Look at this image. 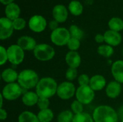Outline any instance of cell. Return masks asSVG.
Wrapping results in <instances>:
<instances>
[{
  "label": "cell",
  "instance_id": "obj_36",
  "mask_svg": "<svg viewBox=\"0 0 123 122\" xmlns=\"http://www.w3.org/2000/svg\"><path fill=\"white\" fill-rule=\"evenodd\" d=\"M90 78H89L87 74L83 73V74L79 75V76L78 78V83L79 84V86L89 85Z\"/></svg>",
  "mask_w": 123,
  "mask_h": 122
},
{
  "label": "cell",
  "instance_id": "obj_18",
  "mask_svg": "<svg viewBox=\"0 0 123 122\" xmlns=\"http://www.w3.org/2000/svg\"><path fill=\"white\" fill-rule=\"evenodd\" d=\"M4 13H5L6 17L13 21L19 17L21 9H20L19 6L17 4L13 2L5 6Z\"/></svg>",
  "mask_w": 123,
  "mask_h": 122
},
{
  "label": "cell",
  "instance_id": "obj_43",
  "mask_svg": "<svg viewBox=\"0 0 123 122\" xmlns=\"http://www.w3.org/2000/svg\"><path fill=\"white\" fill-rule=\"evenodd\" d=\"M122 122H123V121H122Z\"/></svg>",
  "mask_w": 123,
  "mask_h": 122
},
{
  "label": "cell",
  "instance_id": "obj_10",
  "mask_svg": "<svg viewBox=\"0 0 123 122\" xmlns=\"http://www.w3.org/2000/svg\"><path fill=\"white\" fill-rule=\"evenodd\" d=\"M48 25L46 19L40 14H35L32 16L28 22V26L31 31L40 33L43 32Z\"/></svg>",
  "mask_w": 123,
  "mask_h": 122
},
{
  "label": "cell",
  "instance_id": "obj_25",
  "mask_svg": "<svg viewBox=\"0 0 123 122\" xmlns=\"http://www.w3.org/2000/svg\"><path fill=\"white\" fill-rule=\"evenodd\" d=\"M37 117L40 122H50L54 117L53 111L50 109L40 110L37 114Z\"/></svg>",
  "mask_w": 123,
  "mask_h": 122
},
{
  "label": "cell",
  "instance_id": "obj_16",
  "mask_svg": "<svg viewBox=\"0 0 123 122\" xmlns=\"http://www.w3.org/2000/svg\"><path fill=\"white\" fill-rule=\"evenodd\" d=\"M121 91V83H118L116 81H113L110 82L106 86L105 93L107 97L110 99H116L120 95Z\"/></svg>",
  "mask_w": 123,
  "mask_h": 122
},
{
  "label": "cell",
  "instance_id": "obj_41",
  "mask_svg": "<svg viewBox=\"0 0 123 122\" xmlns=\"http://www.w3.org/2000/svg\"><path fill=\"white\" fill-rule=\"evenodd\" d=\"M4 99V98L3 97V96L1 93L0 94V109L3 108V100Z\"/></svg>",
  "mask_w": 123,
  "mask_h": 122
},
{
  "label": "cell",
  "instance_id": "obj_37",
  "mask_svg": "<svg viewBox=\"0 0 123 122\" xmlns=\"http://www.w3.org/2000/svg\"><path fill=\"white\" fill-rule=\"evenodd\" d=\"M58 24L59 23L57 21H55V19H53V20L50 21V22L48 24V27H49L50 29H51L52 31H54L55 29H56L59 27Z\"/></svg>",
  "mask_w": 123,
  "mask_h": 122
},
{
  "label": "cell",
  "instance_id": "obj_8",
  "mask_svg": "<svg viewBox=\"0 0 123 122\" xmlns=\"http://www.w3.org/2000/svg\"><path fill=\"white\" fill-rule=\"evenodd\" d=\"M6 50L8 61L10 63L17 65L23 62L25 58V50H23L17 44H14L9 46Z\"/></svg>",
  "mask_w": 123,
  "mask_h": 122
},
{
  "label": "cell",
  "instance_id": "obj_21",
  "mask_svg": "<svg viewBox=\"0 0 123 122\" xmlns=\"http://www.w3.org/2000/svg\"><path fill=\"white\" fill-rule=\"evenodd\" d=\"M39 96L36 92L34 91H27L25 93L22 97V101L23 104L27 106H33L37 105Z\"/></svg>",
  "mask_w": 123,
  "mask_h": 122
},
{
  "label": "cell",
  "instance_id": "obj_29",
  "mask_svg": "<svg viewBox=\"0 0 123 122\" xmlns=\"http://www.w3.org/2000/svg\"><path fill=\"white\" fill-rule=\"evenodd\" d=\"M72 122H94V121L92 115L86 112H82L74 115Z\"/></svg>",
  "mask_w": 123,
  "mask_h": 122
},
{
  "label": "cell",
  "instance_id": "obj_5",
  "mask_svg": "<svg viewBox=\"0 0 123 122\" xmlns=\"http://www.w3.org/2000/svg\"><path fill=\"white\" fill-rule=\"evenodd\" d=\"M71 38L69 30L66 27H58V29L52 31L50 34L51 42L57 46L67 45L68 40Z\"/></svg>",
  "mask_w": 123,
  "mask_h": 122
},
{
  "label": "cell",
  "instance_id": "obj_20",
  "mask_svg": "<svg viewBox=\"0 0 123 122\" xmlns=\"http://www.w3.org/2000/svg\"><path fill=\"white\" fill-rule=\"evenodd\" d=\"M19 76V73L12 68H6L4 69L1 75V79L6 83H15L17 81Z\"/></svg>",
  "mask_w": 123,
  "mask_h": 122
},
{
  "label": "cell",
  "instance_id": "obj_17",
  "mask_svg": "<svg viewBox=\"0 0 123 122\" xmlns=\"http://www.w3.org/2000/svg\"><path fill=\"white\" fill-rule=\"evenodd\" d=\"M111 72L115 81L120 83H123V60H118L112 65Z\"/></svg>",
  "mask_w": 123,
  "mask_h": 122
},
{
  "label": "cell",
  "instance_id": "obj_26",
  "mask_svg": "<svg viewBox=\"0 0 123 122\" xmlns=\"http://www.w3.org/2000/svg\"><path fill=\"white\" fill-rule=\"evenodd\" d=\"M97 52L101 56L108 58H110L114 54V48H113V47H112L107 44L102 45L98 47Z\"/></svg>",
  "mask_w": 123,
  "mask_h": 122
},
{
  "label": "cell",
  "instance_id": "obj_22",
  "mask_svg": "<svg viewBox=\"0 0 123 122\" xmlns=\"http://www.w3.org/2000/svg\"><path fill=\"white\" fill-rule=\"evenodd\" d=\"M68 12L74 16H80L84 11V6L78 0H72L70 1L68 6Z\"/></svg>",
  "mask_w": 123,
  "mask_h": 122
},
{
  "label": "cell",
  "instance_id": "obj_39",
  "mask_svg": "<svg viewBox=\"0 0 123 122\" xmlns=\"http://www.w3.org/2000/svg\"><path fill=\"white\" fill-rule=\"evenodd\" d=\"M7 118V112L3 108L0 109V119L1 121L5 120Z\"/></svg>",
  "mask_w": 123,
  "mask_h": 122
},
{
  "label": "cell",
  "instance_id": "obj_4",
  "mask_svg": "<svg viewBox=\"0 0 123 122\" xmlns=\"http://www.w3.org/2000/svg\"><path fill=\"white\" fill-rule=\"evenodd\" d=\"M33 55L37 60L45 62L49 61L54 58L55 51L51 45L45 43H41L37 45L33 50Z\"/></svg>",
  "mask_w": 123,
  "mask_h": 122
},
{
  "label": "cell",
  "instance_id": "obj_19",
  "mask_svg": "<svg viewBox=\"0 0 123 122\" xmlns=\"http://www.w3.org/2000/svg\"><path fill=\"white\" fill-rule=\"evenodd\" d=\"M106 79L102 75H94L90 78L89 86L94 91H102L106 86Z\"/></svg>",
  "mask_w": 123,
  "mask_h": 122
},
{
  "label": "cell",
  "instance_id": "obj_15",
  "mask_svg": "<svg viewBox=\"0 0 123 122\" xmlns=\"http://www.w3.org/2000/svg\"><path fill=\"white\" fill-rule=\"evenodd\" d=\"M65 60L68 68L77 69L81 63V58L77 51H68L65 57Z\"/></svg>",
  "mask_w": 123,
  "mask_h": 122
},
{
  "label": "cell",
  "instance_id": "obj_30",
  "mask_svg": "<svg viewBox=\"0 0 123 122\" xmlns=\"http://www.w3.org/2000/svg\"><path fill=\"white\" fill-rule=\"evenodd\" d=\"M67 47L69 51H77L81 46V41L76 38L71 37L67 43Z\"/></svg>",
  "mask_w": 123,
  "mask_h": 122
},
{
  "label": "cell",
  "instance_id": "obj_2",
  "mask_svg": "<svg viewBox=\"0 0 123 122\" xmlns=\"http://www.w3.org/2000/svg\"><path fill=\"white\" fill-rule=\"evenodd\" d=\"M92 117L94 122H118L119 120L117 111L107 105H101L95 108Z\"/></svg>",
  "mask_w": 123,
  "mask_h": 122
},
{
  "label": "cell",
  "instance_id": "obj_14",
  "mask_svg": "<svg viewBox=\"0 0 123 122\" xmlns=\"http://www.w3.org/2000/svg\"><path fill=\"white\" fill-rule=\"evenodd\" d=\"M17 44L23 50H26V51L34 50L37 45L36 40L33 37L27 35H24L19 37L17 41Z\"/></svg>",
  "mask_w": 123,
  "mask_h": 122
},
{
  "label": "cell",
  "instance_id": "obj_13",
  "mask_svg": "<svg viewBox=\"0 0 123 122\" xmlns=\"http://www.w3.org/2000/svg\"><path fill=\"white\" fill-rule=\"evenodd\" d=\"M104 37H105V42L107 45L112 47L118 46L122 42V40H123L122 35H120V32L111 29L107 30L104 33Z\"/></svg>",
  "mask_w": 123,
  "mask_h": 122
},
{
  "label": "cell",
  "instance_id": "obj_35",
  "mask_svg": "<svg viewBox=\"0 0 123 122\" xmlns=\"http://www.w3.org/2000/svg\"><path fill=\"white\" fill-rule=\"evenodd\" d=\"M8 61L7 50L4 46H0V65H4Z\"/></svg>",
  "mask_w": 123,
  "mask_h": 122
},
{
  "label": "cell",
  "instance_id": "obj_38",
  "mask_svg": "<svg viewBox=\"0 0 123 122\" xmlns=\"http://www.w3.org/2000/svg\"><path fill=\"white\" fill-rule=\"evenodd\" d=\"M94 40L96 41V42L97 43H102L105 42V37H104V35L102 34H97L96 35L95 37H94Z\"/></svg>",
  "mask_w": 123,
  "mask_h": 122
},
{
  "label": "cell",
  "instance_id": "obj_32",
  "mask_svg": "<svg viewBox=\"0 0 123 122\" xmlns=\"http://www.w3.org/2000/svg\"><path fill=\"white\" fill-rule=\"evenodd\" d=\"M12 22H13V27L14 30H18V31L23 29L26 27V24H27L25 19L22 17H19L13 20Z\"/></svg>",
  "mask_w": 123,
  "mask_h": 122
},
{
  "label": "cell",
  "instance_id": "obj_12",
  "mask_svg": "<svg viewBox=\"0 0 123 122\" xmlns=\"http://www.w3.org/2000/svg\"><path fill=\"white\" fill-rule=\"evenodd\" d=\"M68 9L63 4L55 5L52 11V15L53 19L57 21L58 23L65 22L68 17Z\"/></svg>",
  "mask_w": 123,
  "mask_h": 122
},
{
  "label": "cell",
  "instance_id": "obj_40",
  "mask_svg": "<svg viewBox=\"0 0 123 122\" xmlns=\"http://www.w3.org/2000/svg\"><path fill=\"white\" fill-rule=\"evenodd\" d=\"M14 1V0H0L1 3L3 5H5V6L9 4H11V3H13Z\"/></svg>",
  "mask_w": 123,
  "mask_h": 122
},
{
  "label": "cell",
  "instance_id": "obj_33",
  "mask_svg": "<svg viewBox=\"0 0 123 122\" xmlns=\"http://www.w3.org/2000/svg\"><path fill=\"white\" fill-rule=\"evenodd\" d=\"M78 76V71L75 68H68L66 72V78L68 81H73L77 78Z\"/></svg>",
  "mask_w": 123,
  "mask_h": 122
},
{
  "label": "cell",
  "instance_id": "obj_31",
  "mask_svg": "<svg viewBox=\"0 0 123 122\" xmlns=\"http://www.w3.org/2000/svg\"><path fill=\"white\" fill-rule=\"evenodd\" d=\"M71 109L74 115L81 114L84 112V104H82L78 100H75L72 102L71 105Z\"/></svg>",
  "mask_w": 123,
  "mask_h": 122
},
{
  "label": "cell",
  "instance_id": "obj_23",
  "mask_svg": "<svg viewBox=\"0 0 123 122\" xmlns=\"http://www.w3.org/2000/svg\"><path fill=\"white\" fill-rule=\"evenodd\" d=\"M18 122H40L37 115L28 111L22 112L18 116Z\"/></svg>",
  "mask_w": 123,
  "mask_h": 122
},
{
  "label": "cell",
  "instance_id": "obj_24",
  "mask_svg": "<svg viewBox=\"0 0 123 122\" xmlns=\"http://www.w3.org/2000/svg\"><path fill=\"white\" fill-rule=\"evenodd\" d=\"M108 27L110 29L120 32L123 29V20L120 17H112L108 22Z\"/></svg>",
  "mask_w": 123,
  "mask_h": 122
},
{
  "label": "cell",
  "instance_id": "obj_11",
  "mask_svg": "<svg viewBox=\"0 0 123 122\" xmlns=\"http://www.w3.org/2000/svg\"><path fill=\"white\" fill-rule=\"evenodd\" d=\"M13 22L6 17L0 19V39L1 40L9 38L14 32Z\"/></svg>",
  "mask_w": 123,
  "mask_h": 122
},
{
  "label": "cell",
  "instance_id": "obj_1",
  "mask_svg": "<svg viewBox=\"0 0 123 122\" xmlns=\"http://www.w3.org/2000/svg\"><path fill=\"white\" fill-rule=\"evenodd\" d=\"M58 86L57 82L53 78H42L35 88V92L40 98L50 99L56 94Z\"/></svg>",
  "mask_w": 123,
  "mask_h": 122
},
{
  "label": "cell",
  "instance_id": "obj_42",
  "mask_svg": "<svg viewBox=\"0 0 123 122\" xmlns=\"http://www.w3.org/2000/svg\"></svg>",
  "mask_w": 123,
  "mask_h": 122
},
{
  "label": "cell",
  "instance_id": "obj_27",
  "mask_svg": "<svg viewBox=\"0 0 123 122\" xmlns=\"http://www.w3.org/2000/svg\"><path fill=\"white\" fill-rule=\"evenodd\" d=\"M74 117V114L70 110H64L61 111L58 117L57 122H72Z\"/></svg>",
  "mask_w": 123,
  "mask_h": 122
},
{
  "label": "cell",
  "instance_id": "obj_3",
  "mask_svg": "<svg viewBox=\"0 0 123 122\" xmlns=\"http://www.w3.org/2000/svg\"><path fill=\"white\" fill-rule=\"evenodd\" d=\"M38 74L32 69H25L19 73L17 83L24 89L36 88L39 82Z\"/></svg>",
  "mask_w": 123,
  "mask_h": 122
},
{
  "label": "cell",
  "instance_id": "obj_9",
  "mask_svg": "<svg viewBox=\"0 0 123 122\" xmlns=\"http://www.w3.org/2000/svg\"><path fill=\"white\" fill-rule=\"evenodd\" d=\"M75 85L70 81H64L60 83L57 89V96L62 100H68L76 95Z\"/></svg>",
  "mask_w": 123,
  "mask_h": 122
},
{
  "label": "cell",
  "instance_id": "obj_7",
  "mask_svg": "<svg viewBox=\"0 0 123 122\" xmlns=\"http://www.w3.org/2000/svg\"><path fill=\"white\" fill-rule=\"evenodd\" d=\"M1 93L5 100L14 101L21 96L22 93V88L18 83H7L4 86Z\"/></svg>",
  "mask_w": 123,
  "mask_h": 122
},
{
  "label": "cell",
  "instance_id": "obj_6",
  "mask_svg": "<svg viewBox=\"0 0 123 122\" xmlns=\"http://www.w3.org/2000/svg\"><path fill=\"white\" fill-rule=\"evenodd\" d=\"M95 97L94 91L89 86H79L76 91V98L79 102L84 105H87L91 104Z\"/></svg>",
  "mask_w": 123,
  "mask_h": 122
},
{
  "label": "cell",
  "instance_id": "obj_28",
  "mask_svg": "<svg viewBox=\"0 0 123 122\" xmlns=\"http://www.w3.org/2000/svg\"><path fill=\"white\" fill-rule=\"evenodd\" d=\"M68 30H69V32L71 35V37L76 38V39L81 40L84 35V31L76 24L71 25Z\"/></svg>",
  "mask_w": 123,
  "mask_h": 122
},
{
  "label": "cell",
  "instance_id": "obj_34",
  "mask_svg": "<svg viewBox=\"0 0 123 122\" xmlns=\"http://www.w3.org/2000/svg\"><path fill=\"white\" fill-rule=\"evenodd\" d=\"M37 107L39 108L40 110H44L49 109L50 106V101L49 99L46 98H39L37 104Z\"/></svg>",
  "mask_w": 123,
  "mask_h": 122
}]
</instances>
